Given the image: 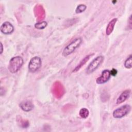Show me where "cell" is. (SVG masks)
Masks as SVG:
<instances>
[{"label":"cell","mask_w":132,"mask_h":132,"mask_svg":"<svg viewBox=\"0 0 132 132\" xmlns=\"http://www.w3.org/2000/svg\"><path fill=\"white\" fill-rule=\"evenodd\" d=\"M128 20H129L128 23H129V26H130V29H131V15H130Z\"/></svg>","instance_id":"obj_20"},{"label":"cell","mask_w":132,"mask_h":132,"mask_svg":"<svg viewBox=\"0 0 132 132\" xmlns=\"http://www.w3.org/2000/svg\"><path fill=\"white\" fill-rule=\"evenodd\" d=\"M24 60L22 57L17 56L13 57L9 61L8 69L11 73H15L18 72L22 67Z\"/></svg>","instance_id":"obj_1"},{"label":"cell","mask_w":132,"mask_h":132,"mask_svg":"<svg viewBox=\"0 0 132 132\" xmlns=\"http://www.w3.org/2000/svg\"><path fill=\"white\" fill-rule=\"evenodd\" d=\"M131 110V106L126 104L115 109L112 113L113 118L116 119L122 118L129 113Z\"/></svg>","instance_id":"obj_3"},{"label":"cell","mask_w":132,"mask_h":132,"mask_svg":"<svg viewBox=\"0 0 132 132\" xmlns=\"http://www.w3.org/2000/svg\"><path fill=\"white\" fill-rule=\"evenodd\" d=\"M47 25V23L45 21H43L36 23L35 24V27L38 29H43L45 28Z\"/></svg>","instance_id":"obj_17"},{"label":"cell","mask_w":132,"mask_h":132,"mask_svg":"<svg viewBox=\"0 0 132 132\" xmlns=\"http://www.w3.org/2000/svg\"><path fill=\"white\" fill-rule=\"evenodd\" d=\"M20 107L22 110L25 112H29L32 110L34 108V105L30 101H24L19 104Z\"/></svg>","instance_id":"obj_9"},{"label":"cell","mask_w":132,"mask_h":132,"mask_svg":"<svg viewBox=\"0 0 132 132\" xmlns=\"http://www.w3.org/2000/svg\"><path fill=\"white\" fill-rule=\"evenodd\" d=\"M111 76L110 71L108 69L104 70L102 72L101 75L97 77L96 80V82L97 84H103L107 82Z\"/></svg>","instance_id":"obj_7"},{"label":"cell","mask_w":132,"mask_h":132,"mask_svg":"<svg viewBox=\"0 0 132 132\" xmlns=\"http://www.w3.org/2000/svg\"><path fill=\"white\" fill-rule=\"evenodd\" d=\"M1 54H2L3 53V44L2 42H1Z\"/></svg>","instance_id":"obj_21"},{"label":"cell","mask_w":132,"mask_h":132,"mask_svg":"<svg viewBox=\"0 0 132 132\" xmlns=\"http://www.w3.org/2000/svg\"><path fill=\"white\" fill-rule=\"evenodd\" d=\"M41 66V59L38 56H35L31 58L28 63V70L31 73H35L37 71Z\"/></svg>","instance_id":"obj_5"},{"label":"cell","mask_w":132,"mask_h":132,"mask_svg":"<svg viewBox=\"0 0 132 132\" xmlns=\"http://www.w3.org/2000/svg\"><path fill=\"white\" fill-rule=\"evenodd\" d=\"M94 55V54H89L88 55H87L86 56H85L80 62L79 63L77 64V65L74 69V70H73L72 72L73 73H75V72H77V71H78L82 67H83L86 63V62L89 60L90 58L93 56Z\"/></svg>","instance_id":"obj_12"},{"label":"cell","mask_w":132,"mask_h":132,"mask_svg":"<svg viewBox=\"0 0 132 132\" xmlns=\"http://www.w3.org/2000/svg\"><path fill=\"white\" fill-rule=\"evenodd\" d=\"M110 75L111 76H115L117 75V74L118 73V71H117V70L116 69L113 68V69H111V71H110Z\"/></svg>","instance_id":"obj_19"},{"label":"cell","mask_w":132,"mask_h":132,"mask_svg":"<svg viewBox=\"0 0 132 132\" xmlns=\"http://www.w3.org/2000/svg\"><path fill=\"white\" fill-rule=\"evenodd\" d=\"M35 8V13L37 16V19L38 20H39L38 21L41 22V21L44 19L45 16L44 9L43 7L40 5H37Z\"/></svg>","instance_id":"obj_11"},{"label":"cell","mask_w":132,"mask_h":132,"mask_svg":"<svg viewBox=\"0 0 132 132\" xmlns=\"http://www.w3.org/2000/svg\"><path fill=\"white\" fill-rule=\"evenodd\" d=\"M104 57L103 56H98L95 58L89 64L86 69V73L90 74L94 72L103 62Z\"/></svg>","instance_id":"obj_4"},{"label":"cell","mask_w":132,"mask_h":132,"mask_svg":"<svg viewBox=\"0 0 132 132\" xmlns=\"http://www.w3.org/2000/svg\"><path fill=\"white\" fill-rule=\"evenodd\" d=\"M131 93V90L130 89H126L123 91L122 93L118 97L116 103L117 104H120L124 102L130 96Z\"/></svg>","instance_id":"obj_10"},{"label":"cell","mask_w":132,"mask_h":132,"mask_svg":"<svg viewBox=\"0 0 132 132\" xmlns=\"http://www.w3.org/2000/svg\"><path fill=\"white\" fill-rule=\"evenodd\" d=\"M16 121L19 125L23 128H27L29 125V122L27 120L23 119L21 117L19 116L17 117Z\"/></svg>","instance_id":"obj_14"},{"label":"cell","mask_w":132,"mask_h":132,"mask_svg":"<svg viewBox=\"0 0 132 132\" xmlns=\"http://www.w3.org/2000/svg\"><path fill=\"white\" fill-rule=\"evenodd\" d=\"M86 8H87L86 5H85L84 4H80V5H78L77 7H76V9L75 10V12L76 13H81V12H84V11H85Z\"/></svg>","instance_id":"obj_18"},{"label":"cell","mask_w":132,"mask_h":132,"mask_svg":"<svg viewBox=\"0 0 132 132\" xmlns=\"http://www.w3.org/2000/svg\"><path fill=\"white\" fill-rule=\"evenodd\" d=\"M53 95L57 98H60L64 93V88L62 85L59 81H56L53 84L52 89Z\"/></svg>","instance_id":"obj_6"},{"label":"cell","mask_w":132,"mask_h":132,"mask_svg":"<svg viewBox=\"0 0 132 132\" xmlns=\"http://www.w3.org/2000/svg\"><path fill=\"white\" fill-rule=\"evenodd\" d=\"M124 67L127 69H130L132 68V56L130 55L124 62Z\"/></svg>","instance_id":"obj_16"},{"label":"cell","mask_w":132,"mask_h":132,"mask_svg":"<svg viewBox=\"0 0 132 132\" xmlns=\"http://www.w3.org/2000/svg\"><path fill=\"white\" fill-rule=\"evenodd\" d=\"M118 21L117 18H113L112 19L110 22L108 23L106 28V34L107 35H110L113 31L114 29V26Z\"/></svg>","instance_id":"obj_13"},{"label":"cell","mask_w":132,"mask_h":132,"mask_svg":"<svg viewBox=\"0 0 132 132\" xmlns=\"http://www.w3.org/2000/svg\"><path fill=\"white\" fill-rule=\"evenodd\" d=\"M0 30L4 34H10L14 31V27L9 22H5L1 25Z\"/></svg>","instance_id":"obj_8"},{"label":"cell","mask_w":132,"mask_h":132,"mask_svg":"<svg viewBox=\"0 0 132 132\" xmlns=\"http://www.w3.org/2000/svg\"><path fill=\"white\" fill-rule=\"evenodd\" d=\"M89 114V111L86 108H82L80 109L79 112V115L83 119H86L88 118Z\"/></svg>","instance_id":"obj_15"},{"label":"cell","mask_w":132,"mask_h":132,"mask_svg":"<svg viewBox=\"0 0 132 132\" xmlns=\"http://www.w3.org/2000/svg\"><path fill=\"white\" fill-rule=\"evenodd\" d=\"M82 42V39L81 38H78L73 40L68 45H67L62 51V55L64 57H67L72 53H73L75 50L78 48Z\"/></svg>","instance_id":"obj_2"}]
</instances>
